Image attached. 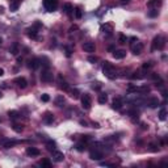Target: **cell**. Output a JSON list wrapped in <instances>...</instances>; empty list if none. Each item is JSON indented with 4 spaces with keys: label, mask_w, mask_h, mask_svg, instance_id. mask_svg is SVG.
<instances>
[{
    "label": "cell",
    "mask_w": 168,
    "mask_h": 168,
    "mask_svg": "<svg viewBox=\"0 0 168 168\" xmlns=\"http://www.w3.org/2000/svg\"><path fill=\"white\" fill-rule=\"evenodd\" d=\"M103 72L108 79H116L117 78V71H116V67L112 65L110 62H105L103 66Z\"/></svg>",
    "instance_id": "1"
},
{
    "label": "cell",
    "mask_w": 168,
    "mask_h": 168,
    "mask_svg": "<svg viewBox=\"0 0 168 168\" xmlns=\"http://www.w3.org/2000/svg\"><path fill=\"white\" fill-rule=\"evenodd\" d=\"M164 45H165L164 37L158 36V37H155L154 38V41H153V50H163Z\"/></svg>",
    "instance_id": "2"
},
{
    "label": "cell",
    "mask_w": 168,
    "mask_h": 168,
    "mask_svg": "<svg viewBox=\"0 0 168 168\" xmlns=\"http://www.w3.org/2000/svg\"><path fill=\"white\" fill-rule=\"evenodd\" d=\"M44 7L46 8V11L53 12L58 7V0H44Z\"/></svg>",
    "instance_id": "3"
},
{
    "label": "cell",
    "mask_w": 168,
    "mask_h": 168,
    "mask_svg": "<svg viewBox=\"0 0 168 168\" xmlns=\"http://www.w3.org/2000/svg\"><path fill=\"white\" fill-rule=\"evenodd\" d=\"M142 50H143V45H142V42H139V41H135L134 40V42L131 44V51H133L135 55H139L140 53H142Z\"/></svg>",
    "instance_id": "4"
},
{
    "label": "cell",
    "mask_w": 168,
    "mask_h": 168,
    "mask_svg": "<svg viewBox=\"0 0 168 168\" xmlns=\"http://www.w3.org/2000/svg\"><path fill=\"white\" fill-rule=\"evenodd\" d=\"M80 100H81V106H83L84 109L91 108V105H92V100H91V96L88 93H84Z\"/></svg>",
    "instance_id": "5"
},
{
    "label": "cell",
    "mask_w": 168,
    "mask_h": 168,
    "mask_svg": "<svg viewBox=\"0 0 168 168\" xmlns=\"http://www.w3.org/2000/svg\"><path fill=\"white\" fill-rule=\"evenodd\" d=\"M41 80L45 81V83H50V81H53V74L49 71V69H45L41 74Z\"/></svg>",
    "instance_id": "6"
},
{
    "label": "cell",
    "mask_w": 168,
    "mask_h": 168,
    "mask_svg": "<svg viewBox=\"0 0 168 168\" xmlns=\"http://www.w3.org/2000/svg\"><path fill=\"white\" fill-rule=\"evenodd\" d=\"M89 158L92 160H101L104 158V154L101 151H99V150H92L89 153Z\"/></svg>",
    "instance_id": "7"
},
{
    "label": "cell",
    "mask_w": 168,
    "mask_h": 168,
    "mask_svg": "<svg viewBox=\"0 0 168 168\" xmlns=\"http://www.w3.org/2000/svg\"><path fill=\"white\" fill-rule=\"evenodd\" d=\"M83 50L85 53H95L96 46H95L93 42H84L83 44Z\"/></svg>",
    "instance_id": "8"
},
{
    "label": "cell",
    "mask_w": 168,
    "mask_h": 168,
    "mask_svg": "<svg viewBox=\"0 0 168 168\" xmlns=\"http://www.w3.org/2000/svg\"><path fill=\"white\" fill-rule=\"evenodd\" d=\"M17 143V140H11V139H1L0 140V146H3L4 149H11L12 146Z\"/></svg>",
    "instance_id": "9"
},
{
    "label": "cell",
    "mask_w": 168,
    "mask_h": 168,
    "mask_svg": "<svg viewBox=\"0 0 168 168\" xmlns=\"http://www.w3.org/2000/svg\"><path fill=\"white\" fill-rule=\"evenodd\" d=\"M53 160H54V162H56V163L63 162V160H65V155H63V153L53 150Z\"/></svg>",
    "instance_id": "10"
},
{
    "label": "cell",
    "mask_w": 168,
    "mask_h": 168,
    "mask_svg": "<svg viewBox=\"0 0 168 168\" xmlns=\"http://www.w3.org/2000/svg\"><path fill=\"white\" fill-rule=\"evenodd\" d=\"M122 105H124V101H122V99L117 97V99L113 100V103H112V108L113 109H116V110H120V109L122 108Z\"/></svg>",
    "instance_id": "11"
},
{
    "label": "cell",
    "mask_w": 168,
    "mask_h": 168,
    "mask_svg": "<svg viewBox=\"0 0 168 168\" xmlns=\"http://www.w3.org/2000/svg\"><path fill=\"white\" fill-rule=\"evenodd\" d=\"M29 69H32V70H37L38 67L41 66V63H40V59L38 58H33V59H30L29 60Z\"/></svg>",
    "instance_id": "12"
},
{
    "label": "cell",
    "mask_w": 168,
    "mask_h": 168,
    "mask_svg": "<svg viewBox=\"0 0 168 168\" xmlns=\"http://www.w3.org/2000/svg\"><path fill=\"white\" fill-rule=\"evenodd\" d=\"M15 83L17 84L20 88H22V89H24V88H26V85H28V81H26V79H25V78H16L15 79Z\"/></svg>",
    "instance_id": "13"
},
{
    "label": "cell",
    "mask_w": 168,
    "mask_h": 168,
    "mask_svg": "<svg viewBox=\"0 0 168 168\" xmlns=\"http://www.w3.org/2000/svg\"><path fill=\"white\" fill-rule=\"evenodd\" d=\"M160 5H162V1H160V0H150L149 3H147V7H149V8H153V9H158Z\"/></svg>",
    "instance_id": "14"
},
{
    "label": "cell",
    "mask_w": 168,
    "mask_h": 168,
    "mask_svg": "<svg viewBox=\"0 0 168 168\" xmlns=\"http://www.w3.org/2000/svg\"><path fill=\"white\" fill-rule=\"evenodd\" d=\"M147 105H149L150 108H156V106L159 105L158 97H150V99L147 100Z\"/></svg>",
    "instance_id": "15"
},
{
    "label": "cell",
    "mask_w": 168,
    "mask_h": 168,
    "mask_svg": "<svg viewBox=\"0 0 168 168\" xmlns=\"http://www.w3.org/2000/svg\"><path fill=\"white\" fill-rule=\"evenodd\" d=\"M113 56H114L116 59H124L125 56H126V51L125 50H116L114 53H113Z\"/></svg>",
    "instance_id": "16"
},
{
    "label": "cell",
    "mask_w": 168,
    "mask_h": 168,
    "mask_svg": "<svg viewBox=\"0 0 168 168\" xmlns=\"http://www.w3.org/2000/svg\"><path fill=\"white\" fill-rule=\"evenodd\" d=\"M26 154L29 156H38L40 155V150L36 149V147H28L26 149Z\"/></svg>",
    "instance_id": "17"
},
{
    "label": "cell",
    "mask_w": 168,
    "mask_h": 168,
    "mask_svg": "<svg viewBox=\"0 0 168 168\" xmlns=\"http://www.w3.org/2000/svg\"><path fill=\"white\" fill-rule=\"evenodd\" d=\"M143 72H144V70H139V71H135L133 75H131V78H133V79H138V80H139V79H144V78H146V75H144Z\"/></svg>",
    "instance_id": "18"
},
{
    "label": "cell",
    "mask_w": 168,
    "mask_h": 168,
    "mask_svg": "<svg viewBox=\"0 0 168 168\" xmlns=\"http://www.w3.org/2000/svg\"><path fill=\"white\" fill-rule=\"evenodd\" d=\"M20 3H21V0H11V5H9L11 11H13V12H15V11L19 9Z\"/></svg>",
    "instance_id": "19"
},
{
    "label": "cell",
    "mask_w": 168,
    "mask_h": 168,
    "mask_svg": "<svg viewBox=\"0 0 168 168\" xmlns=\"http://www.w3.org/2000/svg\"><path fill=\"white\" fill-rule=\"evenodd\" d=\"M65 103H66V100H65V97H63L62 95L55 97V105L56 106H59V108H60V106H63V104H65Z\"/></svg>",
    "instance_id": "20"
},
{
    "label": "cell",
    "mask_w": 168,
    "mask_h": 168,
    "mask_svg": "<svg viewBox=\"0 0 168 168\" xmlns=\"http://www.w3.org/2000/svg\"><path fill=\"white\" fill-rule=\"evenodd\" d=\"M159 120L160 121H165L167 120V109L165 108L160 109V112H159Z\"/></svg>",
    "instance_id": "21"
},
{
    "label": "cell",
    "mask_w": 168,
    "mask_h": 168,
    "mask_svg": "<svg viewBox=\"0 0 168 168\" xmlns=\"http://www.w3.org/2000/svg\"><path fill=\"white\" fill-rule=\"evenodd\" d=\"M44 120H45L46 124H53L54 122V114H51V113H46L45 117H44Z\"/></svg>",
    "instance_id": "22"
},
{
    "label": "cell",
    "mask_w": 168,
    "mask_h": 168,
    "mask_svg": "<svg viewBox=\"0 0 168 168\" xmlns=\"http://www.w3.org/2000/svg\"><path fill=\"white\" fill-rule=\"evenodd\" d=\"M97 100H99L100 104H106V101H108V95L106 93H100Z\"/></svg>",
    "instance_id": "23"
},
{
    "label": "cell",
    "mask_w": 168,
    "mask_h": 168,
    "mask_svg": "<svg viewBox=\"0 0 168 168\" xmlns=\"http://www.w3.org/2000/svg\"><path fill=\"white\" fill-rule=\"evenodd\" d=\"M9 51H11V54H13V55H17V54H19V44H13L12 46H11Z\"/></svg>",
    "instance_id": "24"
},
{
    "label": "cell",
    "mask_w": 168,
    "mask_h": 168,
    "mask_svg": "<svg viewBox=\"0 0 168 168\" xmlns=\"http://www.w3.org/2000/svg\"><path fill=\"white\" fill-rule=\"evenodd\" d=\"M40 63H41V65H42V66H44L45 69H49V67H50L49 59H47V58H45V56H44V58H41V59H40Z\"/></svg>",
    "instance_id": "25"
},
{
    "label": "cell",
    "mask_w": 168,
    "mask_h": 168,
    "mask_svg": "<svg viewBox=\"0 0 168 168\" xmlns=\"http://www.w3.org/2000/svg\"><path fill=\"white\" fill-rule=\"evenodd\" d=\"M8 116H9V118L15 120V118H19V112H16V110H9L8 112Z\"/></svg>",
    "instance_id": "26"
},
{
    "label": "cell",
    "mask_w": 168,
    "mask_h": 168,
    "mask_svg": "<svg viewBox=\"0 0 168 168\" xmlns=\"http://www.w3.org/2000/svg\"><path fill=\"white\" fill-rule=\"evenodd\" d=\"M46 147L50 150V151L55 150V142H53V140H47V142H46Z\"/></svg>",
    "instance_id": "27"
},
{
    "label": "cell",
    "mask_w": 168,
    "mask_h": 168,
    "mask_svg": "<svg viewBox=\"0 0 168 168\" xmlns=\"http://www.w3.org/2000/svg\"><path fill=\"white\" fill-rule=\"evenodd\" d=\"M158 15H159V11L158 9H153V8H151V11L149 12V17H156Z\"/></svg>",
    "instance_id": "28"
},
{
    "label": "cell",
    "mask_w": 168,
    "mask_h": 168,
    "mask_svg": "<svg viewBox=\"0 0 168 168\" xmlns=\"http://www.w3.org/2000/svg\"><path fill=\"white\" fill-rule=\"evenodd\" d=\"M153 66H154V63H153V62H146V63H144L143 66H142V70H144V71H146V70L151 69V67H153Z\"/></svg>",
    "instance_id": "29"
},
{
    "label": "cell",
    "mask_w": 168,
    "mask_h": 168,
    "mask_svg": "<svg viewBox=\"0 0 168 168\" xmlns=\"http://www.w3.org/2000/svg\"><path fill=\"white\" fill-rule=\"evenodd\" d=\"M65 11H66V13H67V15H70V13H71V11H74V9H72L71 4H66V5H65Z\"/></svg>",
    "instance_id": "30"
},
{
    "label": "cell",
    "mask_w": 168,
    "mask_h": 168,
    "mask_svg": "<svg viewBox=\"0 0 168 168\" xmlns=\"http://www.w3.org/2000/svg\"><path fill=\"white\" fill-rule=\"evenodd\" d=\"M118 41H120V44H126V41H128V38H126V36H124V34H120V37H118Z\"/></svg>",
    "instance_id": "31"
},
{
    "label": "cell",
    "mask_w": 168,
    "mask_h": 168,
    "mask_svg": "<svg viewBox=\"0 0 168 168\" xmlns=\"http://www.w3.org/2000/svg\"><path fill=\"white\" fill-rule=\"evenodd\" d=\"M29 37H32V38H36L37 37V32L34 30V29H29Z\"/></svg>",
    "instance_id": "32"
},
{
    "label": "cell",
    "mask_w": 168,
    "mask_h": 168,
    "mask_svg": "<svg viewBox=\"0 0 168 168\" xmlns=\"http://www.w3.org/2000/svg\"><path fill=\"white\" fill-rule=\"evenodd\" d=\"M13 130H15L16 133H21V131H22V126H20V125H13Z\"/></svg>",
    "instance_id": "33"
},
{
    "label": "cell",
    "mask_w": 168,
    "mask_h": 168,
    "mask_svg": "<svg viewBox=\"0 0 168 168\" xmlns=\"http://www.w3.org/2000/svg\"><path fill=\"white\" fill-rule=\"evenodd\" d=\"M75 17L76 19H81V11L79 8H75Z\"/></svg>",
    "instance_id": "34"
},
{
    "label": "cell",
    "mask_w": 168,
    "mask_h": 168,
    "mask_svg": "<svg viewBox=\"0 0 168 168\" xmlns=\"http://www.w3.org/2000/svg\"><path fill=\"white\" fill-rule=\"evenodd\" d=\"M41 100H42V101H44V103H47V101H49L50 100V96L47 93H44L42 95V96H41Z\"/></svg>",
    "instance_id": "35"
},
{
    "label": "cell",
    "mask_w": 168,
    "mask_h": 168,
    "mask_svg": "<svg viewBox=\"0 0 168 168\" xmlns=\"http://www.w3.org/2000/svg\"><path fill=\"white\" fill-rule=\"evenodd\" d=\"M76 150H78V151H84V150H85V143H79L78 146H76Z\"/></svg>",
    "instance_id": "36"
},
{
    "label": "cell",
    "mask_w": 168,
    "mask_h": 168,
    "mask_svg": "<svg viewBox=\"0 0 168 168\" xmlns=\"http://www.w3.org/2000/svg\"><path fill=\"white\" fill-rule=\"evenodd\" d=\"M41 165H45V167H51V163H50L47 159H45V160H42V162H41Z\"/></svg>",
    "instance_id": "37"
},
{
    "label": "cell",
    "mask_w": 168,
    "mask_h": 168,
    "mask_svg": "<svg viewBox=\"0 0 168 168\" xmlns=\"http://www.w3.org/2000/svg\"><path fill=\"white\" fill-rule=\"evenodd\" d=\"M60 88H62V89H65V91H67V89H69V85H67V83H66V81H60Z\"/></svg>",
    "instance_id": "38"
},
{
    "label": "cell",
    "mask_w": 168,
    "mask_h": 168,
    "mask_svg": "<svg viewBox=\"0 0 168 168\" xmlns=\"http://www.w3.org/2000/svg\"><path fill=\"white\" fill-rule=\"evenodd\" d=\"M88 60H89V62H92V63H96L97 62V58H96V56H89V58H88Z\"/></svg>",
    "instance_id": "39"
},
{
    "label": "cell",
    "mask_w": 168,
    "mask_h": 168,
    "mask_svg": "<svg viewBox=\"0 0 168 168\" xmlns=\"http://www.w3.org/2000/svg\"><path fill=\"white\" fill-rule=\"evenodd\" d=\"M101 165H103V167H113L114 164H112V163H106V162H104V163H101Z\"/></svg>",
    "instance_id": "40"
},
{
    "label": "cell",
    "mask_w": 168,
    "mask_h": 168,
    "mask_svg": "<svg viewBox=\"0 0 168 168\" xmlns=\"http://www.w3.org/2000/svg\"><path fill=\"white\" fill-rule=\"evenodd\" d=\"M150 147H151V151H159V147L156 149L155 144H150Z\"/></svg>",
    "instance_id": "41"
},
{
    "label": "cell",
    "mask_w": 168,
    "mask_h": 168,
    "mask_svg": "<svg viewBox=\"0 0 168 168\" xmlns=\"http://www.w3.org/2000/svg\"><path fill=\"white\" fill-rule=\"evenodd\" d=\"M72 97H78V91H72Z\"/></svg>",
    "instance_id": "42"
},
{
    "label": "cell",
    "mask_w": 168,
    "mask_h": 168,
    "mask_svg": "<svg viewBox=\"0 0 168 168\" xmlns=\"http://www.w3.org/2000/svg\"><path fill=\"white\" fill-rule=\"evenodd\" d=\"M80 125H83V126H87V121H84V120H80Z\"/></svg>",
    "instance_id": "43"
},
{
    "label": "cell",
    "mask_w": 168,
    "mask_h": 168,
    "mask_svg": "<svg viewBox=\"0 0 168 168\" xmlns=\"http://www.w3.org/2000/svg\"><path fill=\"white\" fill-rule=\"evenodd\" d=\"M122 4H128V3H130V0H120Z\"/></svg>",
    "instance_id": "44"
},
{
    "label": "cell",
    "mask_w": 168,
    "mask_h": 168,
    "mask_svg": "<svg viewBox=\"0 0 168 168\" xmlns=\"http://www.w3.org/2000/svg\"><path fill=\"white\" fill-rule=\"evenodd\" d=\"M3 75H4V70L0 69V76H3Z\"/></svg>",
    "instance_id": "45"
},
{
    "label": "cell",
    "mask_w": 168,
    "mask_h": 168,
    "mask_svg": "<svg viewBox=\"0 0 168 168\" xmlns=\"http://www.w3.org/2000/svg\"><path fill=\"white\" fill-rule=\"evenodd\" d=\"M0 44H1V38H0Z\"/></svg>",
    "instance_id": "46"
},
{
    "label": "cell",
    "mask_w": 168,
    "mask_h": 168,
    "mask_svg": "<svg viewBox=\"0 0 168 168\" xmlns=\"http://www.w3.org/2000/svg\"><path fill=\"white\" fill-rule=\"evenodd\" d=\"M0 97H1V92H0Z\"/></svg>",
    "instance_id": "47"
}]
</instances>
